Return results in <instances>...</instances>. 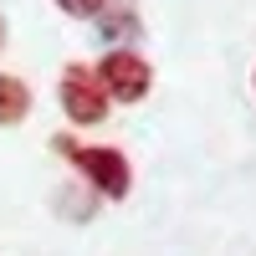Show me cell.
I'll return each instance as SVG.
<instances>
[{"label":"cell","instance_id":"1","mask_svg":"<svg viewBox=\"0 0 256 256\" xmlns=\"http://www.w3.org/2000/svg\"><path fill=\"white\" fill-rule=\"evenodd\" d=\"M62 154H67L77 164V174L88 180L98 195H108V200H123L128 190H134V169H128L123 159V148H102V144H72V138H62L56 144Z\"/></svg>","mask_w":256,"mask_h":256},{"label":"cell","instance_id":"2","mask_svg":"<svg viewBox=\"0 0 256 256\" xmlns=\"http://www.w3.org/2000/svg\"><path fill=\"white\" fill-rule=\"evenodd\" d=\"M62 113H67L77 128H92V123H102L108 118V92H102V82H98V72L88 67V62H72L67 72H62Z\"/></svg>","mask_w":256,"mask_h":256},{"label":"cell","instance_id":"3","mask_svg":"<svg viewBox=\"0 0 256 256\" xmlns=\"http://www.w3.org/2000/svg\"><path fill=\"white\" fill-rule=\"evenodd\" d=\"M98 82H102V92H108V102H144L148 88H154V67H148L134 46H118V52L102 56Z\"/></svg>","mask_w":256,"mask_h":256},{"label":"cell","instance_id":"4","mask_svg":"<svg viewBox=\"0 0 256 256\" xmlns=\"http://www.w3.org/2000/svg\"><path fill=\"white\" fill-rule=\"evenodd\" d=\"M31 113V82L16 72H0V128H10Z\"/></svg>","mask_w":256,"mask_h":256},{"label":"cell","instance_id":"5","mask_svg":"<svg viewBox=\"0 0 256 256\" xmlns=\"http://www.w3.org/2000/svg\"><path fill=\"white\" fill-rule=\"evenodd\" d=\"M98 31H102V41H134L138 36V16L128 10V6H102L98 10Z\"/></svg>","mask_w":256,"mask_h":256},{"label":"cell","instance_id":"6","mask_svg":"<svg viewBox=\"0 0 256 256\" xmlns=\"http://www.w3.org/2000/svg\"><path fill=\"white\" fill-rule=\"evenodd\" d=\"M56 6L67 10V16H77V20H88V16H98L102 6H108V0H56Z\"/></svg>","mask_w":256,"mask_h":256},{"label":"cell","instance_id":"7","mask_svg":"<svg viewBox=\"0 0 256 256\" xmlns=\"http://www.w3.org/2000/svg\"><path fill=\"white\" fill-rule=\"evenodd\" d=\"M0 46H6V20H0Z\"/></svg>","mask_w":256,"mask_h":256}]
</instances>
